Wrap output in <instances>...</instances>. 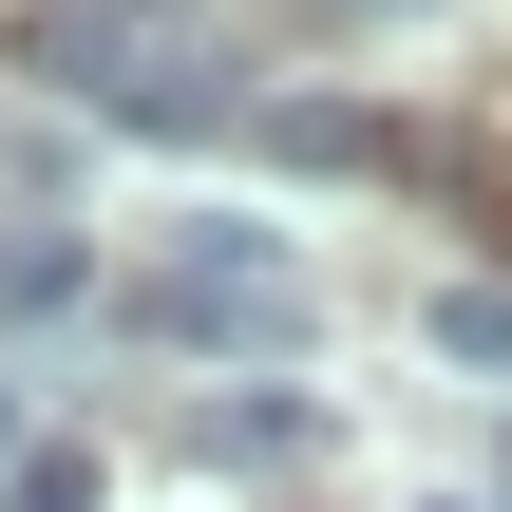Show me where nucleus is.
<instances>
[{
  "label": "nucleus",
  "mask_w": 512,
  "mask_h": 512,
  "mask_svg": "<svg viewBox=\"0 0 512 512\" xmlns=\"http://www.w3.org/2000/svg\"><path fill=\"white\" fill-rule=\"evenodd\" d=\"M152 342H190V361H285V342H323V285H304V247H285L266 209H190V228H171V285H152Z\"/></svg>",
  "instance_id": "obj_1"
},
{
  "label": "nucleus",
  "mask_w": 512,
  "mask_h": 512,
  "mask_svg": "<svg viewBox=\"0 0 512 512\" xmlns=\"http://www.w3.org/2000/svg\"><path fill=\"white\" fill-rule=\"evenodd\" d=\"M304 437H323V399H190L171 418V456H209V475H285Z\"/></svg>",
  "instance_id": "obj_2"
},
{
  "label": "nucleus",
  "mask_w": 512,
  "mask_h": 512,
  "mask_svg": "<svg viewBox=\"0 0 512 512\" xmlns=\"http://www.w3.org/2000/svg\"><path fill=\"white\" fill-rule=\"evenodd\" d=\"M76 285H95V247H76V228H0V304H19V323H38V304H76Z\"/></svg>",
  "instance_id": "obj_3"
},
{
  "label": "nucleus",
  "mask_w": 512,
  "mask_h": 512,
  "mask_svg": "<svg viewBox=\"0 0 512 512\" xmlns=\"http://www.w3.org/2000/svg\"><path fill=\"white\" fill-rule=\"evenodd\" d=\"M437 361L456 380H512V285H437Z\"/></svg>",
  "instance_id": "obj_4"
},
{
  "label": "nucleus",
  "mask_w": 512,
  "mask_h": 512,
  "mask_svg": "<svg viewBox=\"0 0 512 512\" xmlns=\"http://www.w3.org/2000/svg\"><path fill=\"white\" fill-rule=\"evenodd\" d=\"M95 494H114V475H95L76 437H19V456H0V512H95Z\"/></svg>",
  "instance_id": "obj_5"
},
{
  "label": "nucleus",
  "mask_w": 512,
  "mask_h": 512,
  "mask_svg": "<svg viewBox=\"0 0 512 512\" xmlns=\"http://www.w3.org/2000/svg\"><path fill=\"white\" fill-rule=\"evenodd\" d=\"M0 456H19V399H0Z\"/></svg>",
  "instance_id": "obj_6"
}]
</instances>
